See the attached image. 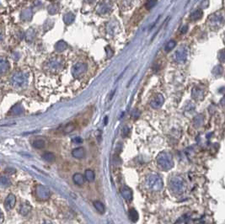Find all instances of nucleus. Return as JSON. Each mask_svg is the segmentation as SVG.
<instances>
[{"label":"nucleus","mask_w":225,"mask_h":224,"mask_svg":"<svg viewBox=\"0 0 225 224\" xmlns=\"http://www.w3.org/2000/svg\"><path fill=\"white\" fill-rule=\"evenodd\" d=\"M157 164L158 167L165 171H167L174 166V161L171 154L167 152L160 153L157 157Z\"/></svg>","instance_id":"nucleus-1"},{"label":"nucleus","mask_w":225,"mask_h":224,"mask_svg":"<svg viewBox=\"0 0 225 224\" xmlns=\"http://www.w3.org/2000/svg\"><path fill=\"white\" fill-rule=\"evenodd\" d=\"M147 187L153 191H159L163 189V180L157 174H152L146 179Z\"/></svg>","instance_id":"nucleus-2"},{"label":"nucleus","mask_w":225,"mask_h":224,"mask_svg":"<svg viewBox=\"0 0 225 224\" xmlns=\"http://www.w3.org/2000/svg\"><path fill=\"white\" fill-rule=\"evenodd\" d=\"M35 196L37 199L41 200V201H46L49 199L50 195H51V192L49 191V189L47 187H46L42 185H38L35 187Z\"/></svg>","instance_id":"nucleus-3"},{"label":"nucleus","mask_w":225,"mask_h":224,"mask_svg":"<svg viewBox=\"0 0 225 224\" xmlns=\"http://www.w3.org/2000/svg\"><path fill=\"white\" fill-rule=\"evenodd\" d=\"M169 187L175 193H180L183 190V180L178 176L172 177L169 179Z\"/></svg>","instance_id":"nucleus-4"},{"label":"nucleus","mask_w":225,"mask_h":224,"mask_svg":"<svg viewBox=\"0 0 225 224\" xmlns=\"http://www.w3.org/2000/svg\"><path fill=\"white\" fill-rule=\"evenodd\" d=\"M16 203V197L13 194H10L8 195V197L5 199V202H4V207L7 211H10L14 208V205Z\"/></svg>","instance_id":"nucleus-5"},{"label":"nucleus","mask_w":225,"mask_h":224,"mask_svg":"<svg viewBox=\"0 0 225 224\" xmlns=\"http://www.w3.org/2000/svg\"><path fill=\"white\" fill-rule=\"evenodd\" d=\"M85 154H86V153H85V150H84V147H77V148L73 149V152H72V155L75 158H78V159L84 157Z\"/></svg>","instance_id":"nucleus-6"},{"label":"nucleus","mask_w":225,"mask_h":224,"mask_svg":"<svg viewBox=\"0 0 225 224\" xmlns=\"http://www.w3.org/2000/svg\"><path fill=\"white\" fill-rule=\"evenodd\" d=\"M122 195L123 196V198L126 201V202H131L133 200V191L131 189L127 188V187H124L123 189L121 191Z\"/></svg>","instance_id":"nucleus-7"},{"label":"nucleus","mask_w":225,"mask_h":224,"mask_svg":"<svg viewBox=\"0 0 225 224\" xmlns=\"http://www.w3.org/2000/svg\"><path fill=\"white\" fill-rule=\"evenodd\" d=\"M163 102H164V99L161 95H157L154 100H152L151 102V105L152 107L154 108H159L162 105H163Z\"/></svg>","instance_id":"nucleus-8"},{"label":"nucleus","mask_w":225,"mask_h":224,"mask_svg":"<svg viewBox=\"0 0 225 224\" xmlns=\"http://www.w3.org/2000/svg\"><path fill=\"white\" fill-rule=\"evenodd\" d=\"M84 176H83L81 174H79V173H76L73 176V182L76 184V185H83L84 183Z\"/></svg>","instance_id":"nucleus-9"},{"label":"nucleus","mask_w":225,"mask_h":224,"mask_svg":"<svg viewBox=\"0 0 225 224\" xmlns=\"http://www.w3.org/2000/svg\"><path fill=\"white\" fill-rule=\"evenodd\" d=\"M84 177L89 182H93L95 179V174L93 170L91 169H87L84 173Z\"/></svg>","instance_id":"nucleus-10"},{"label":"nucleus","mask_w":225,"mask_h":224,"mask_svg":"<svg viewBox=\"0 0 225 224\" xmlns=\"http://www.w3.org/2000/svg\"><path fill=\"white\" fill-rule=\"evenodd\" d=\"M42 158L46 162L52 163L55 160V155H54V153H52L51 152H46L42 154Z\"/></svg>","instance_id":"nucleus-11"},{"label":"nucleus","mask_w":225,"mask_h":224,"mask_svg":"<svg viewBox=\"0 0 225 224\" xmlns=\"http://www.w3.org/2000/svg\"><path fill=\"white\" fill-rule=\"evenodd\" d=\"M94 206L95 209H96V210H97L100 213L105 212V207L104 204H103L101 202H99V201L94 202Z\"/></svg>","instance_id":"nucleus-12"},{"label":"nucleus","mask_w":225,"mask_h":224,"mask_svg":"<svg viewBox=\"0 0 225 224\" xmlns=\"http://www.w3.org/2000/svg\"><path fill=\"white\" fill-rule=\"evenodd\" d=\"M129 217L132 220V222H133V223H136L138 220L139 216H138V213H137V212L136 211L135 209L133 208V209H131L129 211Z\"/></svg>","instance_id":"nucleus-13"},{"label":"nucleus","mask_w":225,"mask_h":224,"mask_svg":"<svg viewBox=\"0 0 225 224\" xmlns=\"http://www.w3.org/2000/svg\"><path fill=\"white\" fill-rule=\"evenodd\" d=\"M31 209V206L29 204H24L20 207V212L21 213L22 215H24V216H25V215H27L28 213L30 212Z\"/></svg>","instance_id":"nucleus-14"},{"label":"nucleus","mask_w":225,"mask_h":224,"mask_svg":"<svg viewBox=\"0 0 225 224\" xmlns=\"http://www.w3.org/2000/svg\"><path fill=\"white\" fill-rule=\"evenodd\" d=\"M45 142L43 140H36V141H35L34 143H33L34 147L37 148V149H42L45 147Z\"/></svg>","instance_id":"nucleus-15"},{"label":"nucleus","mask_w":225,"mask_h":224,"mask_svg":"<svg viewBox=\"0 0 225 224\" xmlns=\"http://www.w3.org/2000/svg\"><path fill=\"white\" fill-rule=\"evenodd\" d=\"M0 181H1L2 186H9V185H10V184H11L10 179H9L8 177H5V176H2Z\"/></svg>","instance_id":"nucleus-16"},{"label":"nucleus","mask_w":225,"mask_h":224,"mask_svg":"<svg viewBox=\"0 0 225 224\" xmlns=\"http://www.w3.org/2000/svg\"><path fill=\"white\" fill-rule=\"evenodd\" d=\"M175 43L174 41H170V42H169V43L166 45V46H165V50H166V51H170V50L175 46Z\"/></svg>","instance_id":"nucleus-17"},{"label":"nucleus","mask_w":225,"mask_h":224,"mask_svg":"<svg viewBox=\"0 0 225 224\" xmlns=\"http://www.w3.org/2000/svg\"><path fill=\"white\" fill-rule=\"evenodd\" d=\"M128 133H129V128H128V127H124L123 130H122V132L123 137L127 136H128Z\"/></svg>","instance_id":"nucleus-18"},{"label":"nucleus","mask_w":225,"mask_h":224,"mask_svg":"<svg viewBox=\"0 0 225 224\" xmlns=\"http://www.w3.org/2000/svg\"><path fill=\"white\" fill-rule=\"evenodd\" d=\"M73 142L74 143H76V144H79V143H82L83 139H82L81 137H79V136H77V137H75V138L73 139Z\"/></svg>","instance_id":"nucleus-19"},{"label":"nucleus","mask_w":225,"mask_h":224,"mask_svg":"<svg viewBox=\"0 0 225 224\" xmlns=\"http://www.w3.org/2000/svg\"><path fill=\"white\" fill-rule=\"evenodd\" d=\"M44 224H52V223H45Z\"/></svg>","instance_id":"nucleus-20"}]
</instances>
